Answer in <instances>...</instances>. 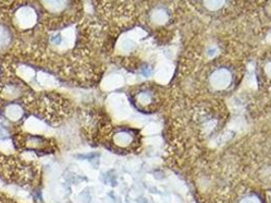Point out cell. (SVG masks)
Listing matches in <instances>:
<instances>
[{
  "label": "cell",
  "instance_id": "obj_2",
  "mask_svg": "<svg viewBox=\"0 0 271 203\" xmlns=\"http://www.w3.org/2000/svg\"><path fill=\"white\" fill-rule=\"evenodd\" d=\"M45 142H47V141L43 137L28 135L25 140V146L29 149H44Z\"/></svg>",
  "mask_w": 271,
  "mask_h": 203
},
{
  "label": "cell",
  "instance_id": "obj_1",
  "mask_svg": "<svg viewBox=\"0 0 271 203\" xmlns=\"http://www.w3.org/2000/svg\"><path fill=\"white\" fill-rule=\"evenodd\" d=\"M14 40L13 31L6 24L0 23V53H3L12 46Z\"/></svg>",
  "mask_w": 271,
  "mask_h": 203
}]
</instances>
